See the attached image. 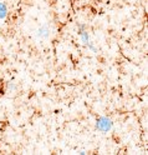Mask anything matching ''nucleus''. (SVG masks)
Listing matches in <instances>:
<instances>
[{
  "instance_id": "obj_1",
  "label": "nucleus",
  "mask_w": 148,
  "mask_h": 155,
  "mask_svg": "<svg viewBox=\"0 0 148 155\" xmlns=\"http://www.w3.org/2000/svg\"><path fill=\"white\" fill-rule=\"evenodd\" d=\"M111 128V121L107 118H100L97 120V129H100L102 131H107Z\"/></svg>"
},
{
  "instance_id": "obj_2",
  "label": "nucleus",
  "mask_w": 148,
  "mask_h": 155,
  "mask_svg": "<svg viewBox=\"0 0 148 155\" xmlns=\"http://www.w3.org/2000/svg\"><path fill=\"white\" fill-rule=\"evenodd\" d=\"M6 13H8V10H6V6H5L3 3H0V19L5 18Z\"/></svg>"
}]
</instances>
